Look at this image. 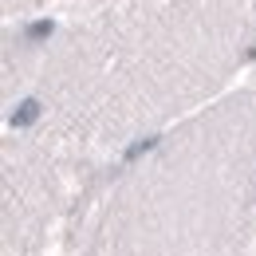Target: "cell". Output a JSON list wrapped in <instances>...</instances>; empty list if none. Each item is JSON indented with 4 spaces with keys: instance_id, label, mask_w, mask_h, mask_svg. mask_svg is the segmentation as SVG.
<instances>
[{
    "instance_id": "cell-1",
    "label": "cell",
    "mask_w": 256,
    "mask_h": 256,
    "mask_svg": "<svg viewBox=\"0 0 256 256\" xmlns=\"http://www.w3.org/2000/svg\"><path fill=\"white\" fill-rule=\"evenodd\" d=\"M36 118H40V102H36V98H24V102L12 110V126H32Z\"/></svg>"
},
{
    "instance_id": "cell-3",
    "label": "cell",
    "mask_w": 256,
    "mask_h": 256,
    "mask_svg": "<svg viewBox=\"0 0 256 256\" xmlns=\"http://www.w3.org/2000/svg\"><path fill=\"white\" fill-rule=\"evenodd\" d=\"M154 146H158V138H142V142H134V146H130L122 158H126V162H138L142 154H146V150H154Z\"/></svg>"
},
{
    "instance_id": "cell-2",
    "label": "cell",
    "mask_w": 256,
    "mask_h": 256,
    "mask_svg": "<svg viewBox=\"0 0 256 256\" xmlns=\"http://www.w3.org/2000/svg\"><path fill=\"white\" fill-rule=\"evenodd\" d=\"M56 32V24H52V20H36V24H28V40H48V36Z\"/></svg>"
}]
</instances>
